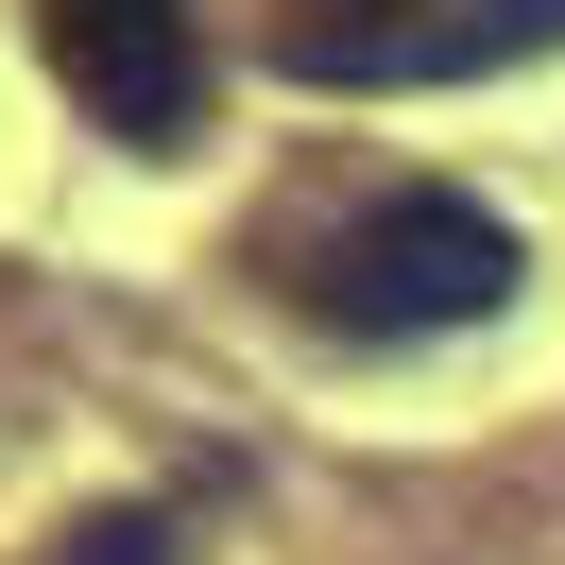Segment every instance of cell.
Listing matches in <instances>:
<instances>
[{"instance_id": "2", "label": "cell", "mask_w": 565, "mask_h": 565, "mask_svg": "<svg viewBox=\"0 0 565 565\" xmlns=\"http://www.w3.org/2000/svg\"><path fill=\"white\" fill-rule=\"evenodd\" d=\"M514 52H565V0H291L275 18L291 86H462Z\"/></svg>"}, {"instance_id": "1", "label": "cell", "mask_w": 565, "mask_h": 565, "mask_svg": "<svg viewBox=\"0 0 565 565\" xmlns=\"http://www.w3.org/2000/svg\"><path fill=\"white\" fill-rule=\"evenodd\" d=\"M326 309L377 326V343L480 326V309H514V223H497L480 189H394V206H360V241L326 257Z\"/></svg>"}, {"instance_id": "4", "label": "cell", "mask_w": 565, "mask_h": 565, "mask_svg": "<svg viewBox=\"0 0 565 565\" xmlns=\"http://www.w3.org/2000/svg\"><path fill=\"white\" fill-rule=\"evenodd\" d=\"M154 548H172L154 514H86V531H70V565H154Z\"/></svg>"}, {"instance_id": "3", "label": "cell", "mask_w": 565, "mask_h": 565, "mask_svg": "<svg viewBox=\"0 0 565 565\" xmlns=\"http://www.w3.org/2000/svg\"><path fill=\"white\" fill-rule=\"evenodd\" d=\"M52 70H70V104L104 120V138L172 154L189 104H206V35H189V0H35Z\"/></svg>"}]
</instances>
